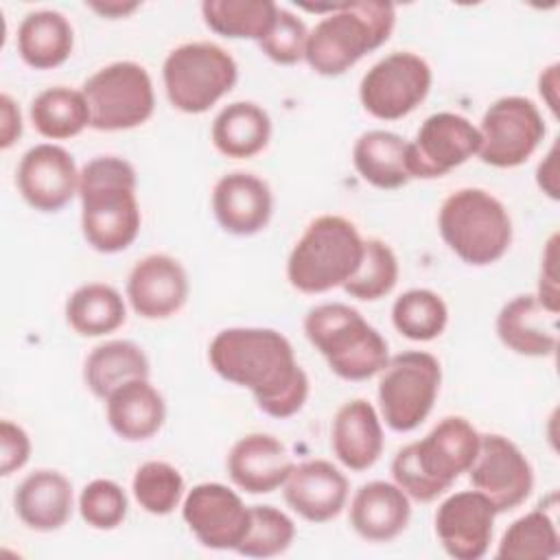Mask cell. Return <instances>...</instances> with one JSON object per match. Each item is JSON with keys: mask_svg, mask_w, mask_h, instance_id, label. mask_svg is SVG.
Masks as SVG:
<instances>
[{"mask_svg": "<svg viewBox=\"0 0 560 560\" xmlns=\"http://www.w3.org/2000/svg\"><path fill=\"white\" fill-rule=\"evenodd\" d=\"M127 494L112 479H94L79 494L81 518L101 532L116 529L127 516Z\"/></svg>", "mask_w": 560, "mask_h": 560, "instance_id": "obj_39", "label": "cell"}, {"mask_svg": "<svg viewBox=\"0 0 560 560\" xmlns=\"http://www.w3.org/2000/svg\"><path fill=\"white\" fill-rule=\"evenodd\" d=\"M238 79L234 57L212 42H188L173 48L162 63L168 103L184 114H203Z\"/></svg>", "mask_w": 560, "mask_h": 560, "instance_id": "obj_8", "label": "cell"}, {"mask_svg": "<svg viewBox=\"0 0 560 560\" xmlns=\"http://www.w3.org/2000/svg\"><path fill=\"white\" fill-rule=\"evenodd\" d=\"M396 24V7L383 0L339 2L308 31L304 59L322 77H339L381 48Z\"/></svg>", "mask_w": 560, "mask_h": 560, "instance_id": "obj_4", "label": "cell"}, {"mask_svg": "<svg viewBox=\"0 0 560 560\" xmlns=\"http://www.w3.org/2000/svg\"><path fill=\"white\" fill-rule=\"evenodd\" d=\"M481 435L462 416L442 418L422 440L402 446L392 459L394 483L420 503L444 494L453 481L468 472Z\"/></svg>", "mask_w": 560, "mask_h": 560, "instance_id": "obj_3", "label": "cell"}, {"mask_svg": "<svg viewBox=\"0 0 560 560\" xmlns=\"http://www.w3.org/2000/svg\"><path fill=\"white\" fill-rule=\"evenodd\" d=\"M210 138L221 155L249 160L269 144L271 118L252 101H234L214 116Z\"/></svg>", "mask_w": 560, "mask_h": 560, "instance_id": "obj_27", "label": "cell"}, {"mask_svg": "<svg viewBox=\"0 0 560 560\" xmlns=\"http://www.w3.org/2000/svg\"><path fill=\"white\" fill-rule=\"evenodd\" d=\"M282 488L287 505L308 523L332 521L348 501L346 475L326 459L293 466Z\"/></svg>", "mask_w": 560, "mask_h": 560, "instance_id": "obj_20", "label": "cell"}, {"mask_svg": "<svg viewBox=\"0 0 560 560\" xmlns=\"http://www.w3.org/2000/svg\"><path fill=\"white\" fill-rule=\"evenodd\" d=\"M131 378H149V359L138 343L127 339L98 343L83 363L85 387L103 400Z\"/></svg>", "mask_w": 560, "mask_h": 560, "instance_id": "obj_30", "label": "cell"}, {"mask_svg": "<svg viewBox=\"0 0 560 560\" xmlns=\"http://www.w3.org/2000/svg\"><path fill=\"white\" fill-rule=\"evenodd\" d=\"M479 160L494 168H514L532 158L545 138V120L525 96L497 98L481 116Z\"/></svg>", "mask_w": 560, "mask_h": 560, "instance_id": "obj_11", "label": "cell"}, {"mask_svg": "<svg viewBox=\"0 0 560 560\" xmlns=\"http://www.w3.org/2000/svg\"><path fill=\"white\" fill-rule=\"evenodd\" d=\"M536 184H538V188L549 199L556 201L560 197V188H558V142L551 144L549 153L538 164V168H536Z\"/></svg>", "mask_w": 560, "mask_h": 560, "instance_id": "obj_44", "label": "cell"}, {"mask_svg": "<svg viewBox=\"0 0 560 560\" xmlns=\"http://www.w3.org/2000/svg\"><path fill=\"white\" fill-rule=\"evenodd\" d=\"M475 490L486 494L497 514L518 508L534 488V468L525 453L505 435L488 433L468 468Z\"/></svg>", "mask_w": 560, "mask_h": 560, "instance_id": "obj_14", "label": "cell"}, {"mask_svg": "<svg viewBox=\"0 0 560 560\" xmlns=\"http://www.w3.org/2000/svg\"><path fill=\"white\" fill-rule=\"evenodd\" d=\"M497 337L523 357H551L558 350V313L542 306L536 293L505 302L497 315Z\"/></svg>", "mask_w": 560, "mask_h": 560, "instance_id": "obj_22", "label": "cell"}, {"mask_svg": "<svg viewBox=\"0 0 560 560\" xmlns=\"http://www.w3.org/2000/svg\"><path fill=\"white\" fill-rule=\"evenodd\" d=\"M556 245H558V234H553L547 241V247L542 252L540 260V278H538V293L536 298L542 302L553 313H560V291H558V271H556Z\"/></svg>", "mask_w": 560, "mask_h": 560, "instance_id": "obj_42", "label": "cell"}, {"mask_svg": "<svg viewBox=\"0 0 560 560\" xmlns=\"http://www.w3.org/2000/svg\"><path fill=\"white\" fill-rule=\"evenodd\" d=\"M431 66L416 52L398 50L376 61L359 83L363 109L378 120L411 114L431 90Z\"/></svg>", "mask_w": 560, "mask_h": 560, "instance_id": "obj_12", "label": "cell"}, {"mask_svg": "<svg viewBox=\"0 0 560 560\" xmlns=\"http://www.w3.org/2000/svg\"><path fill=\"white\" fill-rule=\"evenodd\" d=\"M398 258L381 238L363 241V256L357 271L346 280L343 291L363 302H376L389 295L398 282Z\"/></svg>", "mask_w": 560, "mask_h": 560, "instance_id": "obj_36", "label": "cell"}, {"mask_svg": "<svg viewBox=\"0 0 560 560\" xmlns=\"http://www.w3.org/2000/svg\"><path fill=\"white\" fill-rule=\"evenodd\" d=\"M31 457V438L28 433L11 422H0V475L9 477L11 472L24 468V464Z\"/></svg>", "mask_w": 560, "mask_h": 560, "instance_id": "obj_41", "label": "cell"}, {"mask_svg": "<svg viewBox=\"0 0 560 560\" xmlns=\"http://www.w3.org/2000/svg\"><path fill=\"white\" fill-rule=\"evenodd\" d=\"M304 335L343 381H368L389 361L385 337L352 306L326 302L304 317Z\"/></svg>", "mask_w": 560, "mask_h": 560, "instance_id": "obj_5", "label": "cell"}, {"mask_svg": "<svg viewBox=\"0 0 560 560\" xmlns=\"http://www.w3.org/2000/svg\"><path fill=\"white\" fill-rule=\"evenodd\" d=\"M201 15L206 26L221 37L260 42L276 22L278 4L271 0H206Z\"/></svg>", "mask_w": 560, "mask_h": 560, "instance_id": "obj_32", "label": "cell"}, {"mask_svg": "<svg viewBox=\"0 0 560 560\" xmlns=\"http://www.w3.org/2000/svg\"><path fill=\"white\" fill-rule=\"evenodd\" d=\"M295 538V523L273 505H249V527L238 545L247 558H273L284 553Z\"/></svg>", "mask_w": 560, "mask_h": 560, "instance_id": "obj_38", "label": "cell"}, {"mask_svg": "<svg viewBox=\"0 0 560 560\" xmlns=\"http://www.w3.org/2000/svg\"><path fill=\"white\" fill-rule=\"evenodd\" d=\"M558 63H551L538 77V92L553 116L558 114Z\"/></svg>", "mask_w": 560, "mask_h": 560, "instance_id": "obj_45", "label": "cell"}, {"mask_svg": "<svg viewBox=\"0 0 560 560\" xmlns=\"http://www.w3.org/2000/svg\"><path fill=\"white\" fill-rule=\"evenodd\" d=\"M88 7L103 18L118 20V18H127L129 13H133L140 4L138 2H90Z\"/></svg>", "mask_w": 560, "mask_h": 560, "instance_id": "obj_46", "label": "cell"}, {"mask_svg": "<svg viewBox=\"0 0 560 560\" xmlns=\"http://www.w3.org/2000/svg\"><path fill=\"white\" fill-rule=\"evenodd\" d=\"M479 129L462 114L438 112L424 118L416 138L407 142V171L411 179H435L477 155Z\"/></svg>", "mask_w": 560, "mask_h": 560, "instance_id": "obj_13", "label": "cell"}, {"mask_svg": "<svg viewBox=\"0 0 560 560\" xmlns=\"http://www.w3.org/2000/svg\"><path fill=\"white\" fill-rule=\"evenodd\" d=\"M0 149H9L22 136V114L9 94L0 96Z\"/></svg>", "mask_w": 560, "mask_h": 560, "instance_id": "obj_43", "label": "cell"}, {"mask_svg": "<svg viewBox=\"0 0 560 560\" xmlns=\"http://www.w3.org/2000/svg\"><path fill=\"white\" fill-rule=\"evenodd\" d=\"M383 444L381 418L368 400L354 398L337 409L330 429V446L339 464L354 472L368 470L378 462Z\"/></svg>", "mask_w": 560, "mask_h": 560, "instance_id": "obj_23", "label": "cell"}, {"mask_svg": "<svg viewBox=\"0 0 560 560\" xmlns=\"http://www.w3.org/2000/svg\"><path fill=\"white\" fill-rule=\"evenodd\" d=\"M411 518L409 497L389 481L363 483L350 501V525L370 542H389Z\"/></svg>", "mask_w": 560, "mask_h": 560, "instance_id": "obj_25", "label": "cell"}, {"mask_svg": "<svg viewBox=\"0 0 560 560\" xmlns=\"http://www.w3.org/2000/svg\"><path fill=\"white\" fill-rule=\"evenodd\" d=\"M560 551L556 521L547 510L536 508L516 518L501 536L497 558L501 560H549Z\"/></svg>", "mask_w": 560, "mask_h": 560, "instance_id": "obj_34", "label": "cell"}, {"mask_svg": "<svg viewBox=\"0 0 560 560\" xmlns=\"http://www.w3.org/2000/svg\"><path fill=\"white\" fill-rule=\"evenodd\" d=\"M357 225L339 214L313 219L287 258L289 284L306 295L343 287L363 256Z\"/></svg>", "mask_w": 560, "mask_h": 560, "instance_id": "obj_6", "label": "cell"}, {"mask_svg": "<svg viewBox=\"0 0 560 560\" xmlns=\"http://www.w3.org/2000/svg\"><path fill=\"white\" fill-rule=\"evenodd\" d=\"M352 164L363 182L381 190L402 188L411 175L407 171V142L385 129H372L357 138Z\"/></svg>", "mask_w": 560, "mask_h": 560, "instance_id": "obj_29", "label": "cell"}, {"mask_svg": "<svg viewBox=\"0 0 560 560\" xmlns=\"http://www.w3.org/2000/svg\"><path fill=\"white\" fill-rule=\"evenodd\" d=\"M188 273L182 262L168 254H149L140 258L127 278V300L144 319H166L188 300Z\"/></svg>", "mask_w": 560, "mask_h": 560, "instance_id": "obj_18", "label": "cell"}, {"mask_svg": "<svg viewBox=\"0 0 560 560\" xmlns=\"http://www.w3.org/2000/svg\"><path fill=\"white\" fill-rule=\"evenodd\" d=\"M136 186V168L118 155H98L81 168V232L92 249L116 254L136 241L142 223Z\"/></svg>", "mask_w": 560, "mask_h": 560, "instance_id": "obj_2", "label": "cell"}, {"mask_svg": "<svg viewBox=\"0 0 560 560\" xmlns=\"http://www.w3.org/2000/svg\"><path fill=\"white\" fill-rule=\"evenodd\" d=\"M394 328L411 341H431L448 324V308L442 295L431 289H409L392 306Z\"/></svg>", "mask_w": 560, "mask_h": 560, "instance_id": "obj_35", "label": "cell"}, {"mask_svg": "<svg viewBox=\"0 0 560 560\" xmlns=\"http://www.w3.org/2000/svg\"><path fill=\"white\" fill-rule=\"evenodd\" d=\"M105 411L112 431L127 442L153 438L166 418L164 398L149 378H131L118 385L105 398Z\"/></svg>", "mask_w": 560, "mask_h": 560, "instance_id": "obj_26", "label": "cell"}, {"mask_svg": "<svg viewBox=\"0 0 560 560\" xmlns=\"http://www.w3.org/2000/svg\"><path fill=\"white\" fill-rule=\"evenodd\" d=\"M127 319L122 295L105 282H88L74 289L66 302V322L81 337H103Z\"/></svg>", "mask_w": 560, "mask_h": 560, "instance_id": "obj_31", "label": "cell"}, {"mask_svg": "<svg viewBox=\"0 0 560 560\" xmlns=\"http://www.w3.org/2000/svg\"><path fill=\"white\" fill-rule=\"evenodd\" d=\"M72 46L74 31L59 11H33L18 26V52L33 70H52L66 63Z\"/></svg>", "mask_w": 560, "mask_h": 560, "instance_id": "obj_28", "label": "cell"}, {"mask_svg": "<svg viewBox=\"0 0 560 560\" xmlns=\"http://www.w3.org/2000/svg\"><path fill=\"white\" fill-rule=\"evenodd\" d=\"M306 39H308L306 24L293 11L278 7L276 22L271 31L258 42V46L273 63L293 66L304 59Z\"/></svg>", "mask_w": 560, "mask_h": 560, "instance_id": "obj_40", "label": "cell"}, {"mask_svg": "<svg viewBox=\"0 0 560 560\" xmlns=\"http://www.w3.org/2000/svg\"><path fill=\"white\" fill-rule=\"evenodd\" d=\"M74 158L59 144L42 142L31 147L18 164V190L22 199L39 212H57L79 195Z\"/></svg>", "mask_w": 560, "mask_h": 560, "instance_id": "obj_17", "label": "cell"}, {"mask_svg": "<svg viewBox=\"0 0 560 560\" xmlns=\"http://www.w3.org/2000/svg\"><path fill=\"white\" fill-rule=\"evenodd\" d=\"M287 446L269 433H249L236 440L228 453L232 483L249 494H269L284 486L293 470Z\"/></svg>", "mask_w": 560, "mask_h": 560, "instance_id": "obj_21", "label": "cell"}, {"mask_svg": "<svg viewBox=\"0 0 560 560\" xmlns=\"http://www.w3.org/2000/svg\"><path fill=\"white\" fill-rule=\"evenodd\" d=\"M497 510L479 490L448 494L435 510V534L455 560H479L492 542Z\"/></svg>", "mask_w": 560, "mask_h": 560, "instance_id": "obj_16", "label": "cell"}, {"mask_svg": "<svg viewBox=\"0 0 560 560\" xmlns=\"http://www.w3.org/2000/svg\"><path fill=\"white\" fill-rule=\"evenodd\" d=\"M212 212L228 234H258L267 228L273 212L271 188L254 173H228L212 188Z\"/></svg>", "mask_w": 560, "mask_h": 560, "instance_id": "obj_19", "label": "cell"}, {"mask_svg": "<svg viewBox=\"0 0 560 560\" xmlns=\"http://www.w3.org/2000/svg\"><path fill=\"white\" fill-rule=\"evenodd\" d=\"M131 492L144 512L166 516L182 503L184 477L173 464L151 459L136 470Z\"/></svg>", "mask_w": 560, "mask_h": 560, "instance_id": "obj_37", "label": "cell"}, {"mask_svg": "<svg viewBox=\"0 0 560 560\" xmlns=\"http://www.w3.org/2000/svg\"><path fill=\"white\" fill-rule=\"evenodd\" d=\"M35 131L48 140H70L90 125V109L81 90L55 85L39 92L28 109Z\"/></svg>", "mask_w": 560, "mask_h": 560, "instance_id": "obj_33", "label": "cell"}, {"mask_svg": "<svg viewBox=\"0 0 560 560\" xmlns=\"http://www.w3.org/2000/svg\"><path fill=\"white\" fill-rule=\"evenodd\" d=\"M438 230L446 247L472 267L497 262L512 245V219L483 188L451 192L440 206Z\"/></svg>", "mask_w": 560, "mask_h": 560, "instance_id": "obj_7", "label": "cell"}, {"mask_svg": "<svg viewBox=\"0 0 560 560\" xmlns=\"http://www.w3.org/2000/svg\"><path fill=\"white\" fill-rule=\"evenodd\" d=\"M13 508L18 518L35 532L61 529L74 508L72 483L66 475L50 468H39L26 475L15 494Z\"/></svg>", "mask_w": 560, "mask_h": 560, "instance_id": "obj_24", "label": "cell"}, {"mask_svg": "<svg viewBox=\"0 0 560 560\" xmlns=\"http://www.w3.org/2000/svg\"><path fill=\"white\" fill-rule=\"evenodd\" d=\"M81 92L90 109V127L125 131L147 122L155 109L151 74L136 61H114L90 74Z\"/></svg>", "mask_w": 560, "mask_h": 560, "instance_id": "obj_9", "label": "cell"}, {"mask_svg": "<svg viewBox=\"0 0 560 560\" xmlns=\"http://www.w3.org/2000/svg\"><path fill=\"white\" fill-rule=\"evenodd\" d=\"M182 516L195 538L208 549H238L249 527V508L228 486L206 481L192 486L182 503Z\"/></svg>", "mask_w": 560, "mask_h": 560, "instance_id": "obj_15", "label": "cell"}, {"mask_svg": "<svg viewBox=\"0 0 560 560\" xmlns=\"http://www.w3.org/2000/svg\"><path fill=\"white\" fill-rule=\"evenodd\" d=\"M378 374V407L385 424L398 433L418 429L440 392V361L431 352L407 350L389 357Z\"/></svg>", "mask_w": 560, "mask_h": 560, "instance_id": "obj_10", "label": "cell"}, {"mask_svg": "<svg viewBox=\"0 0 560 560\" xmlns=\"http://www.w3.org/2000/svg\"><path fill=\"white\" fill-rule=\"evenodd\" d=\"M208 361L223 381L249 389L258 409L271 418L295 416L308 398V376L291 341L273 328H223L208 346Z\"/></svg>", "mask_w": 560, "mask_h": 560, "instance_id": "obj_1", "label": "cell"}]
</instances>
